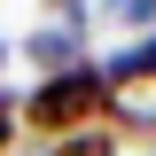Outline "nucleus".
<instances>
[{
  "mask_svg": "<svg viewBox=\"0 0 156 156\" xmlns=\"http://www.w3.org/2000/svg\"><path fill=\"white\" fill-rule=\"evenodd\" d=\"M101 109H109V78H101V62L31 78V94H16V125H23L31 140H70V133H86V125H101Z\"/></svg>",
  "mask_w": 156,
  "mask_h": 156,
  "instance_id": "nucleus-1",
  "label": "nucleus"
},
{
  "mask_svg": "<svg viewBox=\"0 0 156 156\" xmlns=\"http://www.w3.org/2000/svg\"><path fill=\"white\" fill-rule=\"evenodd\" d=\"M101 78H109V133L117 140H156V78L148 70H133L125 55H109L101 62Z\"/></svg>",
  "mask_w": 156,
  "mask_h": 156,
  "instance_id": "nucleus-2",
  "label": "nucleus"
},
{
  "mask_svg": "<svg viewBox=\"0 0 156 156\" xmlns=\"http://www.w3.org/2000/svg\"><path fill=\"white\" fill-rule=\"evenodd\" d=\"M16 55L31 62V78H55V70L94 62V31H86V23H55V16H39L31 31L16 39Z\"/></svg>",
  "mask_w": 156,
  "mask_h": 156,
  "instance_id": "nucleus-3",
  "label": "nucleus"
},
{
  "mask_svg": "<svg viewBox=\"0 0 156 156\" xmlns=\"http://www.w3.org/2000/svg\"><path fill=\"white\" fill-rule=\"evenodd\" d=\"M47 156H125V140H117L109 125H86V133H70V140H47Z\"/></svg>",
  "mask_w": 156,
  "mask_h": 156,
  "instance_id": "nucleus-4",
  "label": "nucleus"
},
{
  "mask_svg": "<svg viewBox=\"0 0 156 156\" xmlns=\"http://www.w3.org/2000/svg\"><path fill=\"white\" fill-rule=\"evenodd\" d=\"M23 125H16V94H8V86H0V156H8V140H16Z\"/></svg>",
  "mask_w": 156,
  "mask_h": 156,
  "instance_id": "nucleus-5",
  "label": "nucleus"
},
{
  "mask_svg": "<svg viewBox=\"0 0 156 156\" xmlns=\"http://www.w3.org/2000/svg\"><path fill=\"white\" fill-rule=\"evenodd\" d=\"M125 62H133V70H148V78H156V31H148V39H133V47H125Z\"/></svg>",
  "mask_w": 156,
  "mask_h": 156,
  "instance_id": "nucleus-6",
  "label": "nucleus"
},
{
  "mask_svg": "<svg viewBox=\"0 0 156 156\" xmlns=\"http://www.w3.org/2000/svg\"><path fill=\"white\" fill-rule=\"evenodd\" d=\"M0 70H8V39H0Z\"/></svg>",
  "mask_w": 156,
  "mask_h": 156,
  "instance_id": "nucleus-7",
  "label": "nucleus"
}]
</instances>
